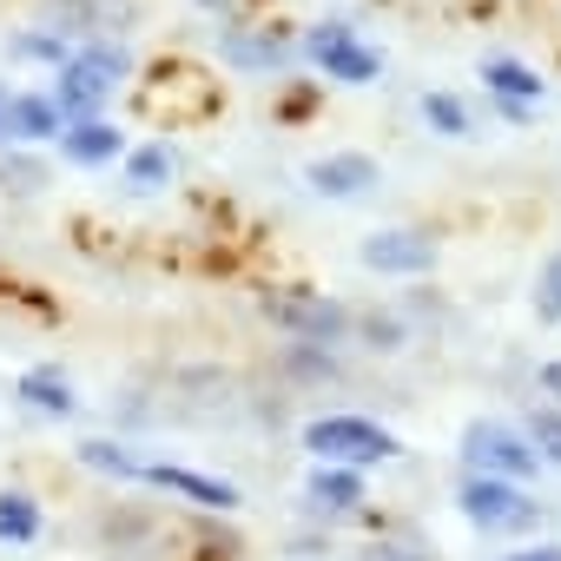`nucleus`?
Segmentation results:
<instances>
[{
	"instance_id": "f257e3e1",
	"label": "nucleus",
	"mask_w": 561,
	"mask_h": 561,
	"mask_svg": "<svg viewBox=\"0 0 561 561\" xmlns=\"http://www.w3.org/2000/svg\"><path fill=\"white\" fill-rule=\"evenodd\" d=\"M126 73H133V60H126L119 47H100V41H93V47H80V54L60 67V80H54L47 100L60 106L67 126H73V119H100V106L113 100V87H119Z\"/></svg>"
},
{
	"instance_id": "f03ea898",
	"label": "nucleus",
	"mask_w": 561,
	"mask_h": 561,
	"mask_svg": "<svg viewBox=\"0 0 561 561\" xmlns=\"http://www.w3.org/2000/svg\"><path fill=\"white\" fill-rule=\"evenodd\" d=\"M305 449L318 462H331V469H370V462H390L403 443L383 423H370V416H311L305 423Z\"/></svg>"
},
{
	"instance_id": "7ed1b4c3",
	"label": "nucleus",
	"mask_w": 561,
	"mask_h": 561,
	"mask_svg": "<svg viewBox=\"0 0 561 561\" xmlns=\"http://www.w3.org/2000/svg\"><path fill=\"white\" fill-rule=\"evenodd\" d=\"M456 508L469 528L482 535H522L535 528V495H522V482H495V476H469L456 489Z\"/></svg>"
},
{
	"instance_id": "20e7f679",
	"label": "nucleus",
	"mask_w": 561,
	"mask_h": 561,
	"mask_svg": "<svg viewBox=\"0 0 561 561\" xmlns=\"http://www.w3.org/2000/svg\"><path fill=\"white\" fill-rule=\"evenodd\" d=\"M462 462H469V476L528 482L541 456H535V449H528V436H522V430H508V423H469V430H462Z\"/></svg>"
},
{
	"instance_id": "39448f33",
	"label": "nucleus",
	"mask_w": 561,
	"mask_h": 561,
	"mask_svg": "<svg viewBox=\"0 0 561 561\" xmlns=\"http://www.w3.org/2000/svg\"><path fill=\"white\" fill-rule=\"evenodd\" d=\"M264 318L277 331H291L298 344H311V351L344 344V331H351V311L331 305V298H311V291H277V298H264Z\"/></svg>"
},
{
	"instance_id": "423d86ee",
	"label": "nucleus",
	"mask_w": 561,
	"mask_h": 561,
	"mask_svg": "<svg viewBox=\"0 0 561 561\" xmlns=\"http://www.w3.org/2000/svg\"><path fill=\"white\" fill-rule=\"evenodd\" d=\"M305 54L324 67V80H337V87H370L377 73H383V54H370L344 21H324V27H311L305 34Z\"/></svg>"
},
{
	"instance_id": "0eeeda50",
	"label": "nucleus",
	"mask_w": 561,
	"mask_h": 561,
	"mask_svg": "<svg viewBox=\"0 0 561 561\" xmlns=\"http://www.w3.org/2000/svg\"><path fill=\"white\" fill-rule=\"evenodd\" d=\"M357 257H364V271H383V277H423L436 264V238L397 225V231H370L357 244Z\"/></svg>"
},
{
	"instance_id": "6e6552de",
	"label": "nucleus",
	"mask_w": 561,
	"mask_h": 561,
	"mask_svg": "<svg viewBox=\"0 0 561 561\" xmlns=\"http://www.w3.org/2000/svg\"><path fill=\"white\" fill-rule=\"evenodd\" d=\"M139 482H152V489H165V495H179V502H192V508H218V515L238 508V489H231V482L198 476V469H185V462H139Z\"/></svg>"
},
{
	"instance_id": "1a4fd4ad",
	"label": "nucleus",
	"mask_w": 561,
	"mask_h": 561,
	"mask_svg": "<svg viewBox=\"0 0 561 561\" xmlns=\"http://www.w3.org/2000/svg\"><path fill=\"white\" fill-rule=\"evenodd\" d=\"M305 185H311L318 198H357V192L383 185V172H377L370 152H331V159H311V165H305Z\"/></svg>"
},
{
	"instance_id": "9d476101",
	"label": "nucleus",
	"mask_w": 561,
	"mask_h": 561,
	"mask_svg": "<svg viewBox=\"0 0 561 561\" xmlns=\"http://www.w3.org/2000/svg\"><path fill=\"white\" fill-rule=\"evenodd\" d=\"M0 133H8L14 146H41V139H60L67 119L47 93H8V113H0Z\"/></svg>"
},
{
	"instance_id": "9b49d317",
	"label": "nucleus",
	"mask_w": 561,
	"mask_h": 561,
	"mask_svg": "<svg viewBox=\"0 0 561 561\" xmlns=\"http://www.w3.org/2000/svg\"><path fill=\"white\" fill-rule=\"evenodd\" d=\"M14 397H21L34 416H60V423L80 410V397H73V383H67V370H60V364H34V370H21Z\"/></svg>"
},
{
	"instance_id": "f8f14e48",
	"label": "nucleus",
	"mask_w": 561,
	"mask_h": 561,
	"mask_svg": "<svg viewBox=\"0 0 561 561\" xmlns=\"http://www.w3.org/2000/svg\"><path fill=\"white\" fill-rule=\"evenodd\" d=\"M119 152H126V133L113 119H73L60 133V159H73V165H113Z\"/></svg>"
},
{
	"instance_id": "ddd939ff",
	"label": "nucleus",
	"mask_w": 561,
	"mask_h": 561,
	"mask_svg": "<svg viewBox=\"0 0 561 561\" xmlns=\"http://www.w3.org/2000/svg\"><path fill=\"white\" fill-rule=\"evenodd\" d=\"M305 495H311L324 515H351V508L364 502V469H331V462H318Z\"/></svg>"
},
{
	"instance_id": "4468645a",
	"label": "nucleus",
	"mask_w": 561,
	"mask_h": 561,
	"mask_svg": "<svg viewBox=\"0 0 561 561\" xmlns=\"http://www.w3.org/2000/svg\"><path fill=\"white\" fill-rule=\"evenodd\" d=\"M47 515L27 489H0V541H41Z\"/></svg>"
},
{
	"instance_id": "2eb2a0df",
	"label": "nucleus",
	"mask_w": 561,
	"mask_h": 561,
	"mask_svg": "<svg viewBox=\"0 0 561 561\" xmlns=\"http://www.w3.org/2000/svg\"><path fill=\"white\" fill-rule=\"evenodd\" d=\"M8 60H21V67H54V73H60V67L73 60V47H67L60 34H47V27H27V34L8 41Z\"/></svg>"
},
{
	"instance_id": "dca6fc26",
	"label": "nucleus",
	"mask_w": 561,
	"mask_h": 561,
	"mask_svg": "<svg viewBox=\"0 0 561 561\" xmlns=\"http://www.w3.org/2000/svg\"><path fill=\"white\" fill-rule=\"evenodd\" d=\"M482 87L502 93V100H515V106H535V100H541V80H535L522 60H482Z\"/></svg>"
},
{
	"instance_id": "f3484780",
	"label": "nucleus",
	"mask_w": 561,
	"mask_h": 561,
	"mask_svg": "<svg viewBox=\"0 0 561 561\" xmlns=\"http://www.w3.org/2000/svg\"><path fill=\"white\" fill-rule=\"evenodd\" d=\"M172 172H179V159H172V146H165V139H152V146H139V152H126V185H133V192H159Z\"/></svg>"
},
{
	"instance_id": "a211bd4d",
	"label": "nucleus",
	"mask_w": 561,
	"mask_h": 561,
	"mask_svg": "<svg viewBox=\"0 0 561 561\" xmlns=\"http://www.w3.org/2000/svg\"><path fill=\"white\" fill-rule=\"evenodd\" d=\"M80 462H87L93 476H113V482H133V476H139V456H133L126 443H106V436H87V443H80Z\"/></svg>"
},
{
	"instance_id": "6ab92c4d",
	"label": "nucleus",
	"mask_w": 561,
	"mask_h": 561,
	"mask_svg": "<svg viewBox=\"0 0 561 561\" xmlns=\"http://www.w3.org/2000/svg\"><path fill=\"white\" fill-rule=\"evenodd\" d=\"M291 47L277 41V34H231L225 41V60H238V67H277Z\"/></svg>"
},
{
	"instance_id": "aec40b11",
	"label": "nucleus",
	"mask_w": 561,
	"mask_h": 561,
	"mask_svg": "<svg viewBox=\"0 0 561 561\" xmlns=\"http://www.w3.org/2000/svg\"><path fill=\"white\" fill-rule=\"evenodd\" d=\"M423 119L443 133V139H469V113L456 93H423Z\"/></svg>"
},
{
	"instance_id": "412c9836",
	"label": "nucleus",
	"mask_w": 561,
	"mask_h": 561,
	"mask_svg": "<svg viewBox=\"0 0 561 561\" xmlns=\"http://www.w3.org/2000/svg\"><path fill=\"white\" fill-rule=\"evenodd\" d=\"M528 449H535L541 462L561 469V410H535V423H528Z\"/></svg>"
},
{
	"instance_id": "4be33fe9",
	"label": "nucleus",
	"mask_w": 561,
	"mask_h": 561,
	"mask_svg": "<svg viewBox=\"0 0 561 561\" xmlns=\"http://www.w3.org/2000/svg\"><path fill=\"white\" fill-rule=\"evenodd\" d=\"M0 185H14V192H41V185H47V165H41V159L8 152V159H0Z\"/></svg>"
},
{
	"instance_id": "5701e85b",
	"label": "nucleus",
	"mask_w": 561,
	"mask_h": 561,
	"mask_svg": "<svg viewBox=\"0 0 561 561\" xmlns=\"http://www.w3.org/2000/svg\"><path fill=\"white\" fill-rule=\"evenodd\" d=\"M535 318L541 324H561V257H548L541 285H535Z\"/></svg>"
},
{
	"instance_id": "b1692460",
	"label": "nucleus",
	"mask_w": 561,
	"mask_h": 561,
	"mask_svg": "<svg viewBox=\"0 0 561 561\" xmlns=\"http://www.w3.org/2000/svg\"><path fill=\"white\" fill-rule=\"evenodd\" d=\"M541 390H548V397H561V357H554V364H541Z\"/></svg>"
},
{
	"instance_id": "393cba45",
	"label": "nucleus",
	"mask_w": 561,
	"mask_h": 561,
	"mask_svg": "<svg viewBox=\"0 0 561 561\" xmlns=\"http://www.w3.org/2000/svg\"><path fill=\"white\" fill-rule=\"evenodd\" d=\"M502 561H561V548H522V554H502Z\"/></svg>"
},
{
	"instance_id": "a878e982",
	"label": "nucleus",
	"mask_w": 561,
	"mask_h": 561,
	"mask_svg": "<svg viewBox=\"0 0 561 561\" xmlns=\"http://www.w3.org/2000/svg\"><path fill=\"white\" fill-rule=\"evenodd\" d=\"M370 561H416V554H410V548H390V541H383V548H370Z\"/></svg>"
},
{
	"instance_id": "bb28decb",
	"label": "nucleus",
	"mask_w": 561,
	"mask_h": 561,
	"mask_svg": "<svg viewBox=\"0 0 561 561\" xmlns=\"http://www.w3.org/2000/svg\"><path fill=\"white\" fill-rule=\"evenodd\" d=\"M0 113H8V93H0ZM0 146H8V133H0Z\"/></svg>"
}]
</instances>
